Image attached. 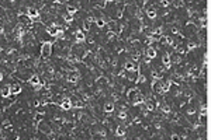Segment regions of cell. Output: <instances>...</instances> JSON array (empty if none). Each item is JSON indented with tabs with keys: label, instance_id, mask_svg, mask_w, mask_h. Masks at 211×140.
<instances>
[{
	"label": "cell",
	"instance_id": "obj_24",
	"mask_svg": "<svg viewBox=\"0 0 211 140\" xmlns=\"http://www.w3.org/2000/svg\"><path fill=\"white\" fill-rule=\"evenodd\" d=\"M118 118H120V119H124V120H125V119H127V112L121 111V112L118 114Z\"/></svg>",
	"mask_w": 211,
	"mask_h": 140
},
{
	"label": "cell",
	"instance_id": "obj_16",
	"mask_svg": "<svg viewBox=\"0 0 211 140\" xmlns=\"http://www.w3.org/2000/svg\"><path fill=\"white\" fill-rule=\"evenodd\" d=\"M138 93H140V90H138V88H130V90H128V93H127V98H128L130 101H132V98H134V97H135Z\"/></svg>",
	"mask_w": 211,
	"mask_h": 140
},
{
	"label": "cell",
	"instance_id": "obj_4",
	"mask_svg": "<svg viewBox=\"0 0 211 140\" xmlns=\"http://www.w3.org/2000/svg\"><path fill=\"white\" fill-rule=\"evenodd\" d=\"M27 16L30 20H38L40 18V11L34 7H28L27 9Z\"/></svg>",
	"mask_w": 211,
	"mask_h": 140
},
{
	"label": "cell",
	"instance_id": "obj_5",
	"mask_svg": "<svg viewBox=\"0 0 211 140\" xmlns=\"http://www.w3.org/2000/svg\"><path fill=\"white\" fill-rule=\"evenodd\" d=\"M28 81H30V84H31L32 87H35V88H40V87L42 86L41 79H40V76H37V74H32V76L28 79Z\"/></svg>",
	"mask_w": 211,
	"mask_h": 140
},
{
	"label": "cell",
	"instance_id": "obj_9",
	"mask_svg": "<svg viewBox=\"0 0 211 140\" xmlns=\"http://www.w3.org/2000/svg\"><path fill=\"white\" fill-rule=\"evenodd\" d=\"M72 107H73V104H72V99H69V98H63L61 101V108L63 111H69Z\"/></svg>",
	"mask_w": 211,
	"mask_h": 140
},
{
	"label": "cell",
	"instance_id": "obj_19",
	"mask_svg": "<svg viewBox=\"0 0 211 140\" xmlns=\"http://www.w3.org/2000/svg\"><path fill=\"white\" fill-rule=\"evenodd\" d=\"M66 11H68L69 14H72V16H73V14L77 11V9H76L75 6H68V7H66Z\"/></svg>",
	"mask_w": 211,
	"mask_h": 140
},
{
	"label": "cell",
	"instance_id": "obj_6",
	"mask_svg": "<svg viewBox=\"0 0 211 140\" xmlns=\"http://www.w3.org/2000/svg\"><path fill=\"white\" fill-rule=\"evenodd\" d=\"M145 14H146V17H148V18H151V20H155V18L158 17V11H156V7H155V6H149V7L146 9Z\"/></svg>",
	"mask_w": 211,
	"mask_h": 140
},
{
	"label": "cell",
	"instance_id": "obj_8",
	"mask_svg": "<svg viewBox=\"0 0 211 140\" xmlns=\"http://www.w3.org/2000/svg\"><path fill=\"white\" fill-rule=\"evenodd\" d=\"M124 70H125V71H132V70H140V67H138V65H137L135 62L127 60V62L124 63Z\"/></svg>",
	"mask_w": 211,
	"mask_h": 140
},
{
	"label": "cell",
	"instance_id": "obj_1",
	"mask_svg": "<svg viewBox=\"0 0 211 140\" xmlns=\"http://www.w3.org/2000/svg\"><path fill=\"white\" fill-rule=\"evenodd\" d=\"M52 53V44L51 42H44L42 46H41V56L44 59H48Z\"/></svg>",
	"mask_w": 211,
	"mask_h": 140
},
{
	"label": "cell",
	"instance_id": "obj_12",
	"mask_svg": "<svg viewBox=\"0 0 211 140\" xmlns=\"http://www.w3.org/2000/svg\"><path fill=\"white\" fill-rule=\"evenodd\" d=\"M75 38H76L77 42H83V41L86 39V35H85V32H83L82 29H77V31L75 32Z\"/></svg>",
	"mask_w": 211,
	"mask_h": 140
},
{
	"label": "cell",
	"instance_id": "obj_3",
	"mask_svg": "<svg viewBox=\"0 0 211 140\" xmlns=\"http://www.w3.org/2000/svg\"><path fill=\"white\" fill-rule=\"evenodd\" d=\"M162 84H163V81L161 79H153V81H152V91L161 94L162 93Z\"/></svg>",
	"mask_w": 211,
	"mask_h": 140
},
{
	"label": "cell",
	"instance_id": "obj_20",
	"mask_svg": "<svg viewBox=\"0 0 211 140\" xmlns=\"http://www.w3.org/2000/svg\"><path fill=\"white\" fill-rule=\"evenodd\" d=\"M42 119H44V115H42V114H37L35 118H34V122H35V123H40Z\"/></svg>",
	"mask_w": 211,
	"mask_h": 140
},
{
	"label": "cell",
	"instance_id": "obj_14",
	"mask_svg": "<svg viewBox=\"0 0 211 140\" xmlns=\"http://www.w3.org/2000/svg\"><path fill=\"white\" fill-rule=\"evenodd\" d=\"M10 90H11V94H16V95H17V94L21 93L23 87H21L20 84H17V83H16V84H11V86H10Z\"/></svg>",
	"mask_w": 211,
	"mask_h": 140
},
{
	"label": "cell",
	"instance_id": "obj_2",
	"mask_svg": "<svg viewBox=\"0 0 211 140\" xmlns=\"http://www.w3.org/2000/svg\"><path fill=\"white\" fill-rule=\"evenodd\" d=\"M47 34L51 35V37H62V35H63V31L59 29V28L56 27V24H54V25H49L47 28Z\"/></svg>",
	"mask_w": 211,
	"mask_h": 140
},
{
	"label": "cell",
	"instance_id": "obj_17",
	"mask_svg": "<svg viewBox=\"0 0 211 140\" xmlns=\"http://www.w3.org/2000/svg\"><path fill=\"white\" fill-rule=\"evenodd\" d=\"M68 81L72 83V84L77 83V81H79V74H77V73H72V74H69V76H68Z\"/></svg>",
	"mask_w": 211,
	"mask_h": 140
},
{
	"label": "cell",
	"instance_id": "obj_18",
	"mask_svg": "<svg viewBox=\"0 0 211 140\" xmlns=\"http://www.w3.org/2000/svg\"><path fill=\"white\" fill-rule=\"evenodd\" d=\"M92 21H93V18H87V20H85V21H83V29H85V31H89V29H90V27H92Z\"/></svg>",
	"mask_w": 211,
	"mask_h": 140
},
{
	"label": "cell",
	"instance_id": "obj_26",
	"mask_svg": "<svg viewBox=\"0 0 211 140\" xmlns=\"http://www.w3.org/2000/svg\"><path fill=\"white\" fill-rule=\"evenodd\" d=\"M106 1H107V3H113L114 0H106Z\"/></svg>",
	"mask_w": 211,
	"mask_h": 140
},
{
	"label": "cell",
	"instance_id": "obj_13",
	"mask_svg": "<svg viewBox=\"0 0 211 140\" xmlns=\"http://www.w3.org/2000/svg\"><path fill=\"white\" fill-rule=\"evenodd\" d=\"M0 94H1V97H3V98H9V97L11 95V90H10V86H4V87L1 88Z\"/></svg>",
	"mask_w": 211,
	"mask_h": 140
},
{
	"label": "cell",
	"instance_id": "obj_7",
	"mask_svg": "<svg viewBox=\"0 0 211 140\" xmlns=\"http://www.w3.org/2000/svg\"><path fill=\"white\" fill-rule=\"evenodd\" d=\"M156 55H158V50L155 49L153 46H148L146 49H145V56L148 58V59H155L156 58Z\"/></svg>",
	"mask_w": 211,
	"mask_h": 140
},
{
	"label": "cell",
	"instance_id": "obj_23",
	"mask_svg": "<svg viewBox=\"0 0 211 140\" xmlns=\"http://www.w3.org/2000/svg\"><path fill=\"white\" fill-rule=\"evenodd\" d=\"M162 112L163 114H170V107L169 105H163L162 107Z\"/></svg>",
	"mask_w": 211,
	"mask_h": 140
},
{
	"label": "cell",
	"instance_id": "obj_15",
	"mask_svg": "<svg viewBox=\"0 0 211 140\" xmlns=\"http://www.w3.org/2000/svg\"><path fill=\"white\" fill-rule=\"evenodd\" d=\"M125 133H127V130H125L124 125H118L117 129H116V135L120 136V137H122V136H125Z\"/></svg>",
	"mask_w": 211,
	"mask_h": 140
},
{
	"label": "cell",
	"instance_id": "obj_25",
	"mask_svg": "<svg viewBox=\"0 0 211 140\" xmlns=\"http://www.w3.org/2000/svg\"><path fill=\"white\" fill-rule=\"evenodd\" d=\"M1 80H3V73L0 71V81H1Z\"/></svg>",
	"mask_w": 211,
	"mask_h": 140
},
{
	"label": "cell",
	"instance_id": "obj_21",
	"mask_svg": "<svg viewBox=\"0 0 211 140\" xmlns=\"http://www.w3.org/2000/svg\"><path fill=\"white\" fill-rule=\"evenodd\" d=\"M63 18H65V21H66V23H72V21H73V16L69 14V13H66Z\"/></svg>",
	"mask_w": 211,
	"mask_h": 140
},
{
	"label": "cell",
	"instance_id": "obj_11",
	"mask_svg": "<svg viewBox=\"0 0 211 140\" xmlns=\"http://www.w3.org/2000/svg\"><path fill=\"white\" fill-rule=\"evenodd\" d=\"M162 63H163L165 67H170L172 66V59H170V55L169 53H165L163 56H162Z\"/></svg>",
	"mask_w": 211,
	"mask_h": 140
},
{
	"label": "cell",
	"instance_id": "obj_10",
	"mask_svg": "<svg viewBox=\"0 0 211 140\" xmlns=\"http://www.w3.org/2000/svg\"><path fill=\"white\" fill-rule=\"evenodd\" d=\"M114 109H116V104H114L113 101H107V102L104 104V112L110 114V112H113Z\"/></svg>",
	"mask_w": 211,
	"mask_h": 140
},
{
	"label": "cell",
	"instance_id": "obj_22",
	"mask_svg": "<svg viewBox=\"0 0 211 140\" xmlns=\"http://www.w3.org/2000/svg\"><path fill=\"white\" fill-rule=\"evenodd\" d=\"M96 24H97V27H100V28H101V27H104V20H103V18H96Z\"/></svg>",
	"mask_w": 211,
	"mask_h": 140
}]
</instances>
